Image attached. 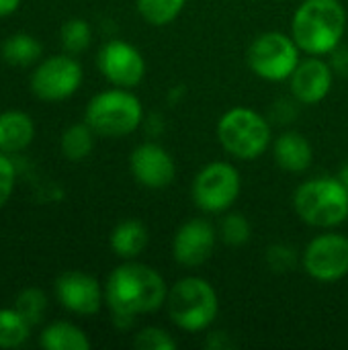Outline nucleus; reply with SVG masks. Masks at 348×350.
<instances>
[{"mask_svg": "<svg viewBox=\"0 0 348 350\" xmlns=\"http://www.w3.org/2000/svg\"><path fill=\"white\" fill-rule=\"evenodd\" d=\"M293 207L299 219L312 228H336L348 219V189L338 176L310 178L293 193Z\"/></svg>", "mask_w": 348, "mask_h": 350, "instance_id": "obj_3", "label": "nucleus"}, {"mask_svg": "<svg viewBox=\"0 0 348 350\" xmlns=\"http://www.w3.org/2000/svg\"><path fill=\"white\" fill-rule=\"evenodd\" d=\"M166 283L162 275L142 262L127 260L113 269L105 283V304L119 328H129L137 316L154 314L166 304Z\"/></svg>", "mask_w": 348, "mask_h": 350, "instance_id": "obj_1", "label": "nucleus"}, {"mask_svg": "<svg viewBox=\"0 0 348 350\" xmlns=\"http://www.w3.org/2000/svg\"><path fill=\"white\" fill-rule=\"evenodd\" d=\"M14 310L31 324V326H37L41 324L43 316H45V310H47V297L41 289L37 287H27L23 289L16 299H14Z\"/></svg>", "mask_w": 348, "mask_h": 350, "instance_id": "obj_25", "label": "nucleus"}, {"mask_svg": "<svg viewBox=\"0 0 348 350\" xmlns=\"http://www.w3.org/2000/svg\"><path fill=\"white\" fill-rule=\"evenodd\" d=\"M338 178H340V183H343V185H345V187L348 189V162L345 164V166H343V168H340V172H338Z\"/></svg>", "mask_w": 348, "mask_h": 350, "instance_id": "obj_32", "label": "nucleus"}, {"mask_svg": "<svg viewBox=\"0 0 348 350\" xmlns=\"http://www.w3.org/2000/svg\"><path fill=\"white\" fill-rule=\"evenodd\" d=\"M101 74L119 88H133L146 76V59L137 47L123 39L107 41L96 57Z\"/></svg>", "mask_w": 348, "mask_h": 350, "instance_id": "obj_11", "label": "nucleus"}, {"mask_svg": "<svg viewBox=\"0 0 348 350\" xmlns=\"http://www.w3.org/2000/svg\"><path fill=\"white\" fill-rule=\"evenodd\" d=\"M187 0H135L137 12L152 27L170 25L183 12Z\"/></svg>", "mask_w": 348, "mask_h": 350, "instance_id": "obj_23", "label": "nucleus"}, {"mask_svg": "<svg viewBox=\"0 0 348 350\" xmlns=\"http://www.w3.org/2000/svg\"><path fill=\"white\" fill-rule=\"evenodd\" d=\"M84 78L80 62L72 53L43 59L31 74V90L39 100H66L80 88Z\"/></svg>", "mask_w": 348, "mask_h": 350, "instance_id": "obj_9", "label": "nucleus"}, {"mask_svg": "<svg viewBox=\"0 0 348 350\" xmlns=\"http://www.w3.org/2000/svg\"><path fill=\"white\" fill-rule=\"evenodd\" d=\"M347 31V10L340 0H304L291 21V37L308 55H330Z\"/></svg>", "mask_w": 348, "mask_h": 350, "instance_id": "obj_2", "label": "nucleus"}, {"mask_svg": "<svg viewBox=\"0 0 348 350\" xmlns=\"http://www.w3.org/2000/svg\"><path fill=\"white\" fill-rule=\"evenodd\" d=\"M94 131L92 127L84 121V123H74L70 125L59 139V148L66 160L70 162H82L86 160L92 150H94Z\"/></svg>", "mask_w": 348, "mask_h": 350, "instance_id": "obj_21", "label": "nucleus"}, {"mask_svg": "<svg viewBox=\"0 0 348 350\" xmlns=\"http://www.w3.org/2000/svg\"><path fill=\"white\" fill-rule=\"evenodd\" d=\"M21 6V0H0V18L2 16H10L12 12H16Z\"/></svg>", "mask_w": 348, "mask_h": 350, "instance_id": "obj_31", "label": "nucleus"}, {"mask_svg": "<svg viewBox=\"0 0 348 350\" xmlns=\"http://www.w3.org/2000/svg\"><path fill=\"white\" fill-rule=\"evenodd\" d=\"M41 43L37 37L29 35V33H14L10 37L4 39L0 53L2 59L10 66H31L41 57Z\"/></svg>", "mask_w": 348, "mask_h": 350, "instance_id": "obj_20", "label": "nucleus"}, {"mask_svg": "<svg viewBox=\"0 0 348 350\" xmlns=\"http://www.w3.org/2000/svg\"><path fill=\"white\" fill-rule=\"evenodd\" d=\"M35 139V123L31 115L23 111L0 113V152L18 154L27 150Z\"/></svg>", "mask_w": 348, "mask_h": 350, "instance_id": "obj_17", "label": "nucleus"}, {"mask_svg": "<svg viewBox=\"0 0 348 350\" xmlns=\"http://www.w3.org/2000/svg\"><path fill=\"white\" fill-rule=\"evenodd\" d=\"M39 347H43L45 350H88L90 338L76 324L51 322L41 330Z\"/></svg>", "mask_w": 348, "mask_h": 350, "instance_id": "obj_19", "label": "nucleus"}, {"mask_svg": "<svg viewBox=\"0 0 348 350\" xmlns=\"http://www.w3.org/2000/svg\"><path fill=\"white\" fill-rule=\"evenodd\" d=\"M217 139L222 148L238 160H256L271 146L273 133L269 121L248 109L234 107L217 121Z\"/></svg>", "mask_w": 348, "mask_h": 350, "instance_id": "obj_6", "label": "nucleus"}, {"mask_svg": "<svg viewBox=\"0 0 348 350\" xmlns=\"http://www.w3.org/2000/svg\"><path fill=\"white\" fill-rule=\"evenodd\" d=\"M59 39H62V45L68 53L76 55L80 51H84L90 41H92V29L88 25L86 18H80V16H74V18H68L62 29H59Z\"/></svg>", "mask_w": 348, "mask_h": 350, "instance_id": "obj_24", "label": "nucleus"}, {"mask_svg": "<svg viewBox=\"0 0 348 350\" xmlns=\"http://www.w3.org/2000/svg\"><path fill=\"white\" fill-rule=\"evenodd\" d=\"M242 189L240 172L230 162H209L203 166L191 187L193 203L205 213H224L228 211Z\"/></svg>", "mask_w": 348, "mask_h": 350, "instance_id": "obj_8", "label": "nucleus"}, {"mask_svg": "<svg viewBox=\"0 0 348 350\" xmlns=\"http://www.w3.org/2000/svg\"><path fill=\"white\" fill-rule=\"evenodd\" d=\"M332 70L334 72H338V74H343V76H348V49H334L332 53Z\"/></svg>", "mask_w": 348, "mask_h": 350, "instance_id": "obj_30", "label": "nucleus"}, {"mask_svg": "<svg viewBox=\"0 0 348 350\" xmlns=\"http://www.w3.org/2000/svg\"><path fill=\"white\" fill-rule=\"evenodd\" d=\"M334 70L322 55H310L297 64L293 74L289 76L291 94L302 105H318L322 103L332 88Z\"/></svg>", "mask_w": 348, "mask_h": 350, "instance_id": "obj_15", "label": "nucleus"}, {"mask_svg": "<svg viewBox=\"0 0 348 350\" xmlns=\"http://www.w3.org/2000/svg\"><path fill=\"white\" fill-rule=\"evenodd\" d=\"M304 271L320 283H336L348 275V238L336 232L316 236L304 250Z\"/></svg>", "mask_w": 348, "mask_h": 350, "instance_id": "obj_10", "label": "nucleus"}, {"mask_svg": "<svg viewBox=\"0 0 348 350\" xmlns=\"http://www.w3.org/2000/svg\"><path fill=\"white\" fill-rule=\"evenodd\" d=\"M129 170L142 187L152 191L166 189L176 176V164L170 152L160 144H152V142L139 144L131 152Z\"/></svg>", "mask_w": 348, "mask_h": 350, "instance_id": "obj_14", "label": "nucleus"}, {"mask_svg": "<svg viewBox=\"0 0 348 350\" xmlns=\"http://www.w3.org/2000/svg\"><path fill=\"white\" fill-rule=\"evenodd\" d=\"M16 183V168L8 154L0 152V209L10 201Z\"/></svg>", "mask_w": 348, "mask_h": 350, "instance_id": "obj_29", "label": "nucleus"}, {"mask_svg": "<svg viewBox=\"0 0 348 350\" xmlns=\"http://www.w3.org/2000/svg\"><path fill=\"white\" fill-rule=\"evenodd\" d=\"M133 347L137 350H174L176 349V340L164 328L150 326V328H144L135 334Z\"/></svg>", "mask_w": 348, "mask_h": 350, "instance_id": "obj_27", "label": "nucleus"}, {"mask_svg": "<svg viewBox=\"0 0 348 350\" xmlns=\"http://www.w3.org/2000/svg\"><path fill=\"white\" fill-rule=\"evenodd\" d=\"M111 250L123 260H135L150 244V232L139 219H125L115 226L109 238Z\"/></svg>", "mask_w": 348, "mask_h": 350, "instance_id": "obj_18", "label": "nucleus"}, {"mask_svg": "<svg viewBox=\"0 0 348 350\" xmlns=\"http://www.w3.org/2000/svg\"><path fill=\"white\" fill-rule=\"evenodd\" d=\"M84 121L96 135L125 137L144 121L142 100L127 88H111L94 94L84 111Z\"/></svg>", "mask_w": 348, "mask_h": 350, "instance_id": "obj_5", "label": "nucleus"}, {"mask_svg": "<svg viewBox=\"0 0 348 350\" xmlns=\"http://www.w3.org/2000/svg\"><path fill=\"white\" fill-rule=\"evenodd\" d=\"M275 164L291 174H302L314 164V148L310 139L297 131H287L273 142Z\"/></svg>", "mask_w": 348, "mask_h": 350, "instance_id": "obj_16", "label": "nucleus"}, {"mask_svg": "<svg viewBox=\"0 0 348 350\" xmlns=\"http://www.w3.org/2000/svg\"><path fill=\"white\" fill-rule=\"evenodd\" d=\"M55 299L64 310L76 316H94L101 312L105 301V287L82 271H68L55 279Z\"/></svg>", "mask_w": 348, "mask_h": 350, "instance_id": "obj_12", "label": "nucleus"}, {"mask_svg": "<svg viewBox=\"0 0 348 350\" xmlns=\"http://www.w3.org/2000/svg\"><path fill=\"white\" fill-rule=\"evenodd\" d=\"M299 53L302 49L291 35L269 31L258 35L250 43L246 51V62L258 78L269 82H283L289 80V76L302 62Z\"/></svg>", "mask_w": 348, "mask_h": 350, "instance_id": "obj_7", "label": "nucleus"}, {"mask_svg": "<svg viewBox=\"0 0 348 350\" xmlns=\"http://www.w3.org/2000/svg\"><path fill=\"white\" fill-rule=\"evenodd\" d=\"M269 269L273 273H289L295 269L297 265V252L295 248L287 246V244H273L269 250H267V256H265Z\"/></svg>", "mask_w": 348, "mask_h": 350, "instance_id": "obj_28", "label": "nucleus"}, {"mask_svg": "<svg viewBox=\"0 0 348 350\" xmlns=\"http://www.w3.org/2000/svg\"><path fill=\"white\" fill-rule=\"evenodd\" d=\"M164 306L172 324L193 334L207 330L219 312V299L213 285L201 277L178 279L168 289Z\"/></svg>", "mask_w": 348, "mask_h": 350, "instance_id": "obj_4", "label": "nucleus"}, {"mask_svg": "<svg viewBox=\"0 0 348 350\" xmlns=\"http://www.w3.org/2000/svg\"><path fill=\"white\" fill-rule=\"evenodd\" d=\"M217 230L211 221L193 217L185 221L172 240V256L185 269H197L205 265L215 250Z\"/></svg>", "mask_w": 348, "mask_h": 350, "instance_id": "obj_13", "label": "nucleus"}, {"mask_svg": "<svg viewBox=\"0 0 348 350\" xmlns=\"http://www.w3.org/2000/svg\"><path fill=\"white\" fill-rule=\"evenodd\" d=\"M29 332L31 324L14 308L0 310V349H21L29 340Z\"/></svg>", "mask_w": 348, "mask_h": 350, "instance_id": "obj_22", "label": "nucleus"}, {"mask_svg": "<svg viewBox=\"0 0 348 350\" xmlns=\"http://www.w3.org/2000/svg\"><path fill=\"white\" fill-rule=\"evenodd\" d=\"M217 234L228 246H244L250 240L252 228H250V221L242 213H226L222 217Z\"/></svg>", "mask_w": 348, "mask_h": 350, "instance_id": "obj_26", "label": "nucleus"}]
</instances>
